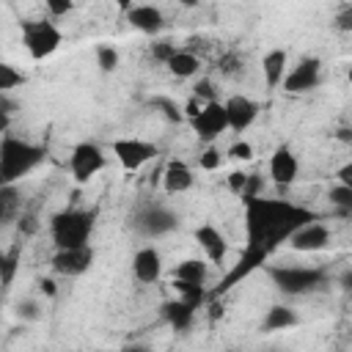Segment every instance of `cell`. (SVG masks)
<instances>
[{
  "label": "cell",
  "mask_w": 352,
  "mask_h": 352,
  "mask_svg": "<svg viewBox=\"0 0 352 352\" xmlns=\"http://www.w3.org/2000/svg\"><path fill=\"white\" fill-rule=\"evenodd\" d=\"M336 179H338V184H344V187L352 190V162H344V165L336 170Z\"/></svg>",
  "instance_id": "cell-39"
},
{
  "label": "cell",
  "mask_w": 352,
  "mask_h": 352,
  "mask_svg": "<svg viewBox=\"0 0 352 352\" xmlns=\"http://www.w3.org/2000/svg\"><path fill=\"white\" fill-rule=\"evenodd\" d=\"M294 324H300V316L294 308L289 305H270L264 319H261V333H278V330H292Z\"/></svg>",
  "instance_id": "cell-19"
},
{
  "label": "cell",
  "mask_w": 352,
  "mask_h": 352,
  "mask_svg": "<svg viewBox=\"0 0 352 352\" xmlns=\"http://www.w3.org/2000/svg\"><path fill=\"white\" fill-rule=\"evenodd\" d=\"M327 201L341 212V214H352V190L344 184H336L327 190Z\"/></svg>",
  "instance_id": "cell-24"
},
{
  "label": "cell",
  "mask_w": 352,
  "mask_h": 352,
  "mask_svg": "<svg viewBox=\"0 0 352 352\" xmlns=\"http://www.w3.org/2000/svg\"><path fill=\"white\" fill-rule=\"evenodd\" d=\"M135 231L148 236V239H157V236H165L170 234L173 228H179V214L170 212L168 206L162 204H151V206H143L138 214H135Z\"/></svg>",
  "instance_id": "cell-6"
},
{
  "label": "cell",
  "mask_w": 352,
  "mask_h": 352,
  "mask_svg": "<svg viewBox=\"0 0 352 352\" xmlns=\"http://www.w3.org/2000/svg\"><path fill=\"white\" fill-rule=\"evenodd\" d=\"M346 80H349V82H352V66H349V72H346Z\"/></svg>",
  "instance_id": "cell-43"
},
{
  "label": "cell",
  "mask_w": 352,
  "mask_h": 352,
  "mask_svg": "<svg viewBox=\"0 0 352 352\" xmlns=\"http://www.w3.org/2000/svg\"><path fill=\"white\" fill-rule=\"evenodd\" d=\"M16 261H19V248H11V250H6V253H3V261H0L3 286H11L14 272H16Z\"/></svg>",
  "instance_id": "cell-27"
},
{
  "label": "cell",
  "mask_w": 352,
  "mask_h": 352,
  "mask_svg": "<svg viewBox=\"0 0 352 352\" xmlns=\"http://www.w3.org/2000/svg\"><path fill=\"white\" fill-rule=\"evenodd\" d=\"M104 162H107L104 151L96 143H88V140L85 143H77L72 148V154H69V170H72V176H74L77 184L91 182L104 168Z\"/></svg>",
  "instance_id": "cell-7"
},
{
  "label": "cell",
  "mask_w": 352,
  "mask_h": 352,
  "mask_svg": "<svg viewBox=\"0 0 352 352\" xmlns=\"http://www.w3.org/2000/svg\"><path fill=\"white\" fill-rule=\"evenodd\" d=\"M151 104L154 107H160V113L168 118V121H173V124H179L182 118H184V110L173 102V99H165V96H157V99H151Z\"/></svg>",
  "instance_id": "cell-28"
},
{
  "label": "cell",
  "mask_w": 352,
  "mask_h": 352,
  "mask_svg": "<svg viewBox=\"0 0 352 352\" xmlns=\"http://www.w3.org/2000/svg\"><path fill=\"white\" fill-rule=\"evenodd\" d=\"M132 275H135L138 283H146V286L157 283L162 278V256H160V250L151 248V245L140 248L132 256Z\"/></svg>",
  "instance_id": "cell-14"
},
{
  "label": "cell",
  "mask_w": 352,
  "mask_h": 352,
  "mask_svg": "<svg viewBox=\"0 0 352 352\" xmlns=\"http://www.w3.org/2000/svg\"><path fill=\"white\" fill-rule=\"evenodd\" d=\"M248 179H250V173H245V170H231V173L226 176V184H228V190H231L234 195H245Z\"/></svg>",
  "instance_id": "cell-34"
},
{
  "label": "cell",
  "mask_w": 352,
  "mask_h": 352,
  "mask_svg": "<svg viewBox=\"0 0 352 352\" xmlns=\"http://www.w3.org/2000/svg\"><path fill=\"white\" fill-rule=\"evenodd\" d=\"M168 72L173 74V77H179V80H187V77H195L198 74V69H201V60L192 55V52H187V50H179L168 63Z\"/></svg>",
  "instance_id": "cell-23"
},
{
  "label": "cell",
  "mask_w": 352,
  "mask_h": 352,
  "mask_svg": "<svg viewBox=\"0 0 352 352\" xmlns=\"http://www.w3.org/2000/svg\"><path fill=\"white\" fill-rule=\"evenodd\" d=\"M176 52H179V50H176V44H170V41H157V44H151V55H154V60H160V63H168Z\"/></svg>",
  "instance_id": "cell-36"
},
{
  "label": "cell",
  "mask_w": 352,
  "mask_h": 352,
  "mask_svg": "<svg viewBox=\"0 0 352 352\" xmlns=\"http://www.w3.org/2000/svg\"><path fill=\"white\" fill-rule=\"evenodd\" d=\"M195 176H192V168L182 160H170L162 170V190L168 195H179V192H187L192 187Z\"/></svg>",
  "instance_id": "cell-18"
},
{
  "label": "cell",
  "mask_w": 352,
  "mask_h": 352,
  "mask_svg": "<svg viewBox=\"0 0 352 352\" xmlns=\"http://www.w3.org/2000/svg\"><path fill=\"white\" fill-rule=\"evenodd\" d=\"M162 311H165V319H168V324H170L173 330H187V327L192 324V316H195V305L184 302L182 297L165 302Z\"/></svg>",
  "instance_id": "cell-22"
},
{
  "label": "cell",
  "mask_w": 352,
  "mask_h": 352,
  "mask_svg": "<svg viewBox=\"0 0 352 352\" xmlns=\"http://www.w3.org/2000/svg\"><path fill=\"white\" fill-rule=\"evenodd\" d=\"M192 96H198L204 104L209 102H217V91H214V82L209 77H198L195 85H192Z\"/></svg>",
  "instance_id": "cell-30"
},
{
  "label": "cell",
  "mask_w": 352,
  "mask_h": 352,
  "mask_svg": "<svg viewBox=\"0 0 352 352\" xmlns=\"http://www.w3.org/2000/svg\"><path fill=\"white\" fill-rule=\"evenodd\" d=\"M195 242L204 248V253H206V258H209L212 264H223V258H226V253H228V242H226V236L220 234V228H214L212 223L198 226V228H195Z\"/></svg>",
  "instance_id": "cell-17"
},
{
  "label": "cell",
  "mask_w": 352,
  "mask_h": 352,
  "mask_svg": "<svg viewBox=\"0 0 352 352\" xmlns=\"http://www.w3.org/2000/svg\"><path fill=\"white\" fill-rule=\"evenodd\" d=\"M336 28L338 30H344V33H349L352 30V6L349 3H344V6H338V11H336Z\"/></svg>",
  "instance_id": "cell-37"
},
{
  "label": "cell",
  "mask_w": 352,
  "mask_h": 352,
  "mask_svg": "<svg viewBox=\"0 0 352 352\" xmlns=\"http://www.w3.org/2000/svg\"><path fill=\"white\" fill-rule=\"evenodd\" d=\"M182 110H184V118H190V121H192V118H198V113L204 110V102H201L198 96H192V94H190V99L182 104Z\"/></svg>",
  "instance_id": "cell-38"
},
{
  "label": "cell",
  "mask_w": 352,
  "mask_h": 352,
  "mask_svg": "<svg viewBox=\"0 0 352 352\" xmlns=\"http://www.w3.org/2000/svg\"><path fill=\"white\" fill-rule=\"evenodd\" d=\"M226 352H236V349H226Z\"/></svg>",
  "instance_id": "cell-44"
},
{
  "label": "cell",
  "mask_w": 352,
  "mask_h": 352,
  "mask_svg": "<svg viewBox=\"0 0 352 352\" xmlns=\"http://www.w3.org/2000/svg\"><path fill=\"white\" fill-rule=\"evenodd\" d=\"M190 124H192V132L198 135V140H204V143L212 146L228 129L226 102H209V104H204V110L198 113V118H192Z\"/></svg>",
  "instance_id": "cell-9"
},
{
  "label": "cell",
  "mask_w": 352,
  "mask_h": 352,
  "mask_svg": "<svg viewBox=\"0 0 352 352\" xmlns=\"http://www.w3.org/2000/svg\"><path fill=\"white\" fill-rule=\"evenodd\" d=\"M327 245H330V228L324 223H316V220L297 228L289 236V248L297 253H316V250H324Z\"/></svg>",
  "instance_id": "cell-13"
},
{
  "label": "cell",
  "mask_w": 352,
  "mask_h": 352,
  "mask_svg": "<svg viewBox=\"0 0 352 352\" xmlns=\"http://www.w3.org/2000/svg\"><path fill=\"white\" fill-rule=\"evenodd\" d=\"M94 212L85 209H63L50 220V236L55 250H77L85 248L94 234Z\"/></svg>",
  "instance_id": "cell-2"
},
{
  "label": "cell",
  "mask_w": 352,
  "mask_h": 352,
  "mask_svg": "<svg viewBox=\"0 0 352 352\" xmlns=\"http://www.w3.org/2000/svg\"><path fill=\"white\" fill-rule=\"evenodd\" d=\"M261 74L270 88H280L286 80V50H270L261 60Z\"/></svg>",
  "instance_id": "cell-20"
},
{
  "label": "cell",
  "mask_w": 352,
  "mask_h": 352,
  "mask_svg": "<svg viewBox=\"0 0 352 352\" xmlns=\"http://www.w3.org/2000/svg\"><path fill=\"white\" fill-rule=\"evenodd\" d=\"M22 82H25V74L14 63H0V94H8L11 88H16Z\"/></svg>",
  "instance_id": "cell-25"
},
{
  "label": "cell",
  "mask_w": 352,
  "mask_h": 352,
  "mask_svg": "<svg viewBox=\"0 0 352 352\" xmlns=\"http://www.w3.org/2000/svg\"><path fill=\"white\" fill-rule=\"evenodd\" d=\"M94 264V248H77V250H55L52 256V270L63 278H77L82 272H88Z\"/></svg>",
  "instance_id": "cell-12"
},
{
  "label": "cell",
  "mask_w": 352,
  "mask_h": 352,
  "mask_svg": "<svg viewBox=\"0 0 352 352\" xmlns=\"http://www.w3.org/2000/svg\"><path fill=\"white\" fill-rule=\"evenodd\" d=\"M44 11H47L52 19H58V16H66L69 11H74V3H72V0H47V3H44Z\"/></svg>",
  "instance_id": "cell-35"
},
{
  "label": "cell",
  "mask_w": 352,
  "mask_h": 352,
  "mask_svg": "<svg viewBox=\"0 0 352 352\" xmlns=\"http://www.w3.org/2000/svg\"><path fill=\"white\" fill-rule=\"evenodd\" d=\"M16 316H19L22 322H38V319H41V305H38L36 300H22V302L16 305Z\"/></svg>",
  "instance_id": "cell-32"
},
{
  "label": "cell",
  "mask_w": 352,
  "mask_h": 352,
  "mask_svg": "<svg viewBox=\"0 0 352 352\" xmlns=\"http://www.w3.org/2000/svg\"><path fill=\"white\" fill-rule=\"evenodd\" d=\"M322 80V60L319 58H302L292 72H286V80H283V91L286 94H308L319 85Z\"/></svg>",
  "instance_id": "cell-10"
},
{
  "label": "cell",
  "mask_w": 352,
  "mask_h": 352,
  "mask_svg": "<svg viewBox=\"0 0 352 352\" xmlns=\"http://www.w3.org/2000/svg\"><path fill=\"white\" fill-rule=\"evenodd\" d=\"M245 201V231L248 248L272 250L275 245L286 242L297 228L314 223V212L283 201V198H242Z\"/></svg>",
  "instance_id": "cell-1"
},
{
  "label": "cell",
  "mask_w": 352,
  "mask_h": 352,
  "mask_svg": "<svg viewBox=\"0 0 352 352\" xmlns=\"http://www.w3.org/2000/svg\"><path fill=\"white\" fill-rule=\"evenodd\" d=\"M267 275L278 286V292H283L289 297L308 294V292L319 289L327 280L324 270H319V267H294V264H270Z\"/></svg>",
  "instance_id": "cell-4"
},
{
  "label": "cell",
  "mask_w": 352,
  "mask_h": 352,
  "mask_svg": "<svg viewBox=\"0 0 352 352\" xmlns=\"http://www.w3.org/2000/svg\"><path fill=\"white\" fill-rule=\"evenodd\" d=\"M110 151L124 170H140L146 162H151L157 157V146L148 140H140V138H118V140H113Z\"/></svg>",
  "instance_id": "cell-8"
},
{
  "label": "cell",
  "mask_w": 352,
  "mask_h": 352,
  "mask_svg": "<svg viewBox=\"0 0 352 352\" xmlns=\"http://www.w3.org/2000/svg\"><path fill=\"white\" fill-rule=\"evenodd\" d=\"M63 41L60 28L52 19H28L22 22V44L33 60L50 58Z\"/></svg>",
  "instance_id": "cell-5"
},
{
  "label": "cell",
  "mask_w": 352,
  "mask_h": 352,
  "mask_svg": "<svg viewBox=\"0 0 352 352\" xmlns=\"http://www.w3.org/2000/svg\"><path fill=\"white\" fill-rule=\"evenodd\" d=\"M267 170H270V179H272L278 187H289V184H294V179H297V173H300V160H297V154H294L286 143H280V146L272 151Z\"/></svg>",
  "instance_id": "cell-11"
},
{
  "label": "cell",
  "mask_w": 352,
  "mask_h": 352,
  "mask_svg": "<svg viewBox=\"0 0 352 352\" xmlns=\"http://www.w3.org/2000/svg\"><path fill=\"white\" fill-rule=\"evenodd\" d=\"M336 138H338V140H344V143H352V129H349V126H344V129H338V132H336Z\"/></svg>",
  "instance_id": "cell-42"
},
{
  "label": "cell",
  "mask_w": 352,
  "mask_h": 352,
  "mask_svg": "<svg viewBox=\"0 0 352 352\" xmlns=\"http://www.w3.org/2000/svg\"><path fill=\"white\" fill-rule=\"evenodd\" d=\"M14 206H16V190H14V184H3L0 187V214H3V220H11Z\"/></svg>",
  "instance_id": "cell-31"
},
{
  "label": "cell",
  "mask_w": 352,
  "mask_h": 352,
  "mask_svg": "<svg viewBox=\"0 0 352 352\" xmlns=\"http://www.w3.org/2000/svg\"><path fill=\"white\" fill-rule=\"evenodd\" d=\"M338 283H341L344 292H352V270H344V272L338 275Z\"/></svg>",
  "instance_id": "cell-41"
},
{
  "label": "cell",
  "mask_w": 352,
  "mask_h": 352,
  "mask_svg": "<svg viewBox=\"0 0 352 352\" xmlns=\"http://www.w3.org/2000/svg\"><path fill=\"white\" fill-rule=\"evenodd\" d=\"M38 289H41V294H47V297H55V294H58V283H55L52 278H41V280H38Z\"/></svg>",
  "instance_id": "cell-40"
},
{
  "label": "cell",
  "mask_w": 352,
  "mask_h": 352,
  "mask_svg": "<svg viewBox=\"0 0 352 352\" xmlns=\"http://www.w3.org/2000/svg\"><path fill=\"white\" fill-rule=\"evenodd\" d=\"M226 154H228L231 160H236V162H250V160H253V146H250L248 140H236V143L228 146Z\"/></svg>",
  "instance_id": "cell-33"
},
{
  "label": "cell",
  "mask_w": 352,
  "mask_h": 352,
  "mask_svg": "<svg viewBox=\"0 0 352 352\" xmlns=\"http://www.w3.org/2000/svg\"><path fill=\"white\" fill-rule=\"evenodd\" d=\"M41 160L44 151L38 146L6 132L0 143V184H14L16 179L28 176Z\"/></svg>",
  "instance_id": "cell-3"
},
{
  "label": "cell",
  "mask_w": 352,
  "mask_h": 352,
  "mask_svg": "<svg viewBox=\"0 0 352 352\" xmlns=\"http://www.w3.org/2000/svg\"><path fill=\"white\" fill-rule=\"evenodd\" d=\"M226 113H228V129L245 132L258 116V102H253L245 94H234L226 99Z\"/></svg>",
  "instance_id": "cell-15"
},
{
  "label": "cell",
  "mask_w": 352,
  "mask_h": 352,
  "mask_svg": "<svg viewBox=\"0 0 352 352\" xmlns=\"http://www.w3.org/2000/svg\"><path fill=\"white\" fill-rule=\"evenodd\" d=\"M206 275H209V264L204 258H184L173 267V278L184 280V283H192V286H204Z\"/></svg>",
  "instance_id": "cell-21"
},
{
  "label": "cell",
  "mask_w": 352,
  "mask_h": 352,
  "mask_svg": "<svg viewBox=\"0 0 352 352\" xmlns=\"http://www.w3.org/2000/svg\"><path fill=\"white\" fill-rule=\"evenodd\" d=\"M223 165V154L217 146H206L201 154H198V168L201 170H217Z\"/></svg>",
  "instance_id": "cell-29"
},
{
  "label": "cell",
  "mask_w": 352,
  "mask_h": 352,
  "mask_svg": "<svg viewBox=\"0 0 352 352\" xmlns=\"http://www.w3.org/2000/svg\"><path fill=\"white\" fill-rule=\"evenodd\" d=\"M118 50L116 47H110V44H99L96 47V66L102 69V72H116L118 69Z\"/></svg>",
  "instance_id": "cell-26"
},
{
  "label": "cell",
  "mask_w": 352,
  "mask_h": 352,
  "mask_svg": "<svg viewBox=\"0 0 352 352\" xmlns=\"http://www.w3.org/2000/svg\"><path fill=\"white\" fill-rule=\"evenodd\" d=\"M126 22H129L135 30H140V33H146V36H154V33L162 30L165 16H162V11H160L157 6L140 3V6H129V8H126Z\"/></svg>",
  "instance_id": "cell-16"
}]
</instances>
